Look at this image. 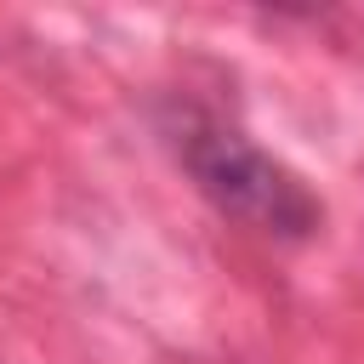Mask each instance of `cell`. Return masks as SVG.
Masks as SVG:
<instances>
[{
	"mask_svg": "<svg viewBox=\"0 0 364 364\" xmlns=\"http://www.w3.org/2000/svg\"><path fill=\"white\" fill-rule=\"evenodd\" d=\"M176 165L193 176V188L239 228L250 233H267V239H313L318 233V199L307 193V182L273 159L267 148H256L239 125H228L222 114L199 108V102H176L165 119H159Z\"/></svg>",
	"mask_w": 364,
	"mask_h": 364,
	"instance_id": "6da1fadb",
	"label": "cell"
}]
</instances>
